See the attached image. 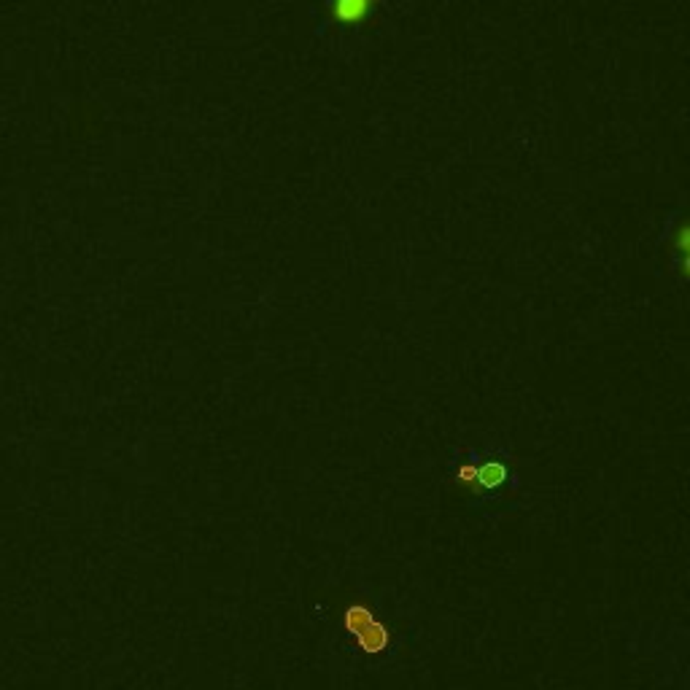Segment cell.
Here are the masks:
<instances>
[{"instance_id":"cell-1","label":"cell","mask_w":690,"mask_h":690,"mask_svg":"<svg viewBox=\"0 0 690 690\" xmlns=\"http://www.w3.org/2000/svg\"><path fill=\"white\" fill-rule=\"evenodd\" d=\"M356 610L362 615V620H356L353 615L345 612V617H343L345 631H351L353 636L359 639V647L364 653H383L386 647H388V631H386V626H381L364 607H356Z\"/></svg>"},{"instance_id":"cell-2","label":"cell","mask_w":690,"mask_h":690,"mask_svg":"<svg viewBox=\"0 0 690 690\" xmlns=\"http://www.w3.org/2000/svg\"><path fill=\"white\" fill-rule=\"evenodd\" d=\"M461 480H472L483 488H499L507 480V467L502 461H486V464H472V467H459Z\"/></svg>"}]
</instances>
